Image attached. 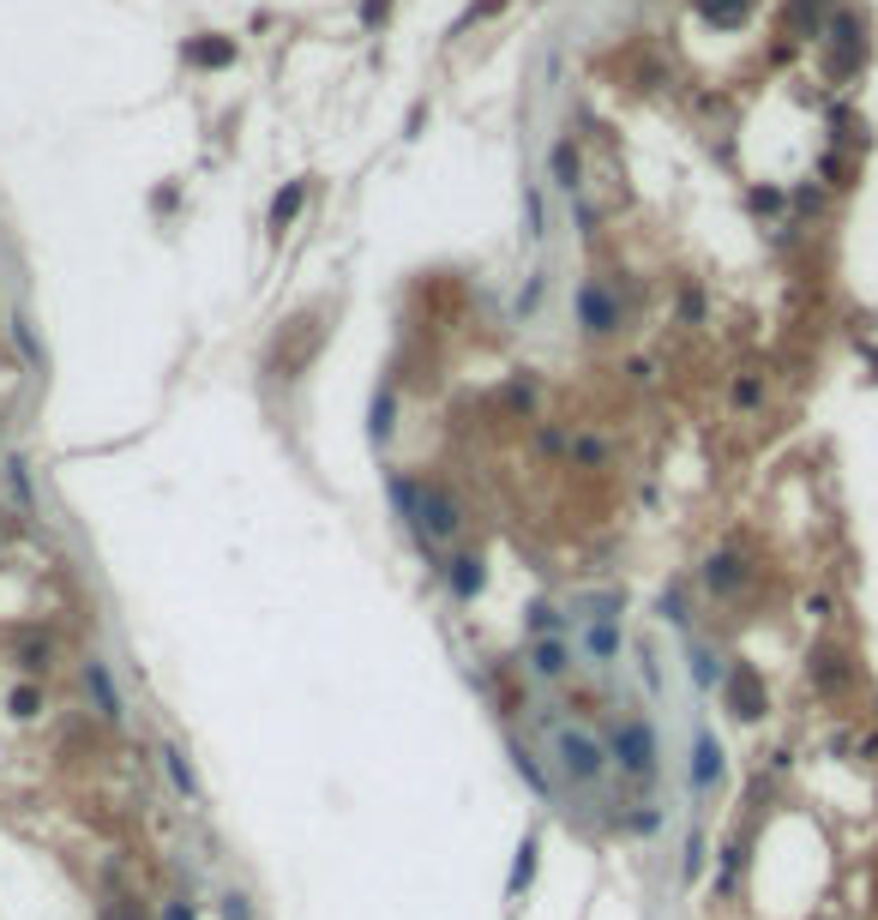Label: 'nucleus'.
Segmentation results:
<instances>
[{
  "label": "nucleus",
  "instance_id": "17",
  "mask_svg": "<svg viewBox=\"0 0 878 920\" xmlns=\"http://www.w3.org/2000/svg\"><path fill=\"white\" fill-rule=\"evenodd\" d=\"M548 169H554V187H560V193H578V187H584V163H578V144H572V139L554 144Z\"/></svg>",
  "mask_w": 878,
  "mask_h": 920
},
{
  "label": "nucleus",
  "instance_id": "26",
  "mask_svg": "<svg viewBox=\"0 0 878 920\" xmlns=\"http://www.w3.org/2000/svg\"><path fill=\"white\" fill-rule=\"evenodd\" d=\"M7 710L18 716V722H30V716H42V686H13V698H7Z\"/></svg>",
  "mask_w": 878,
  "mask_h": 920
},
{
  "label": "nucleus",
  "instance_id": "1",
  "mask_svg": "<svg viewBox=\"0 0 878 920\" xmlns=\"http://www.w3.org/2000/svg\"><path fill=\"white\" fill-rule=\"evenodd\" d=\"M607 758L620 765V777H632V782H656V770H662L656 728H650L644 716H620V722L607 728Z\"/></svg>",
  "mask_w": 878,
  "mask_h": 920
},
{
  "label": "nucleus",
  "instance_id": "35",
  "mask_svg": "<svg viewBox=\"0 0 878 920\" xmlns=\"http://www.w3.org/2000/svg\"><path fill=\"white\" fill-rule=\"evenodd\" d=\"M163 920H199V908L187 903V896H168V903H163Z\"/></svg>",
  "mask_w": 878,
  "mask_h": 920
},
{
  "label": "nucleus",
  "instance_id": "2",
  "mask_svg": "<svg viewBox=\"0 0 878 920\" xmlns=\"http://www.w3.org/2000/svg\"><path fill=\"white\" fill-rule=\"evenodd\" d=\"M554 765H560V777H572L578 789H590V782H602L607 777V746L590 734V728H560L554 734Z\"/></svg>",
  "mask_w": 878,
  "mask_h": 920
},
{
  "label": "nucleus",
  "instance_id": "7",
  "mask_svg": "<svg viewBox=\"0 0 878 920\" xmlns=\"http://www.w3.org/2000/svg\"><path fill=\"white\" fill-rule=\"evenodd\" d=\"M578 319H584L590 338H614V331H620V301L607 295L602 283H584L578 289Z\"/></svg>",
  "mask_w": 878,
  "mask_h": 920
},
{
  "label": "nucleus",
  "instance_id": "34",
  "mask_svg": "<svg viewBox=\"0 0 878 920\" xmlns=\"http://www.w3.org/2000/svg\"><path fill=\"white\" fill-rule=\"evenodd\" d=\"M223 920H253V908H247V896H241V891H229V896H223Z\"/></svg>",
  "mask_w": 878,
  "mask_h": 920
},
{
  "label": "nucleus",
  "instance_id": "15",
  "mask_svg": "<svg viewBox=\"0 0 878 920\" xmlns=\"http://www.w3.org/2000/svg\"><path fill=\"white\" fill-rule=\"evenodd\" d=\"M536 855H542V836H524V843H517V855H512V872H505V896H524V891H530Z\"/></svg>",
  "mask_w": 878,
  "mask_h": 920
},
{
  "label": "nucleus",
  "instance_id": "5",
  "mask_svg": "<svg viewBox=\"0 0 878 920\" xmlns=\"http://www.w3.org/2000/svg\"><path fill=\"white\" fill-rule=\"evenodd\" d=\"M723 777H728L723 740H716L711 728H698V734H692V794H698V801H704V794H716V789H723Z\"/></svg>",
  "mask_w": 878,
  "mask_h": 920
},
{
  "label": "nucleus",
  "instance_id": "8",
  "mask_svg": "<svg viewBox=\"0 0 878 920\" xmlns=\"http://www.w3.org/2000/svg\"><path fill=\"white\" fill-rule=\"evenodd\" d=\"M572 668H578L572 638H536V644H530V675L536 680H566Z\"/></svg>",
  "mask_w": 878,
  "mask_h": 920
},
{
  "label": "nucleus",
  "instance_id": "16",
  "mask_svg": "<svg viewBox=\"0 0 878 920\" xmlns=\"http://www.w3.org/2000/svg\"><path fill=\"white\" fill-rule=\"evenodd\" d=\"M686 661H692L698 692H723V675H728V668L716 661V650H711V644H698V638H692V644H686Z\"/></svg>",
  "mask_w": 878,
  "mask_h": 920
},
{
  "label": "nucleus",
  "instance_id": "27",
  "mask_svg": "<svg viewBox=\"0 0 878 920\" xmlns=\"http://www.w3.org/2000/svg\"><path fill=\"white\" fill-rule=\"evenodd\" d=\"M97 920H151V915H145L139 896H109V903L97 908Z\"/></svg>",
  "mask_w": 878,
  "mask_h": 920
},
{
  "label": "nucleus",
  "instance_id": "11",
  "mask_svg": "<svg viewBox=\"0 0 878 920\" xmlns=\"http://www.w3.org/2000/svg\"><path fill=\"white\" fill-rule=\"evenodd\" d=\"M620 650H626V632L614 620H590V626H584V656H590L595 668H614Z\"/></svg>",
  "mask_w": 878,
  "mask_h": 920
},
{
  "label": "nucleus",
  "instance_id": "9",
  "mask_svg": "<svg viewBox=\"0 0 878 920\" xmlns=\"http://www.w3.org/2000/svg\"><path fill=\"white\" fill-rule=\"evenodd\" d=\"M156 758H163V777H168V789L181 794L187 806H199V801H205V789H199V777H193V758H187V752L175 746V740H163V752H156Z\"/></svg>",
  "mask_w": 878,
  "mask_h": 920
},
{
  "label": "nucleus",
  "instance_id": "3",
  "mask_svg": "<svg viewBox=\"0 0 878 920\" xmlns=\"http://www.w3.org/2000/svg\"><path fill=\"white\" fill-rule=\"evenodd\" d=\"M723 704L735 722H764L770 716V686H764V675L752 668V661H728V675H723Z\"/></svg>",
  "mask_w": 878,
  "mask_h": 920
},
{
  "label": "nucleus",
  "instance_id": "28",
  "mask_svg": "<svg viewBox=\"0 0 878 920\" xmlns=\"http://www.w3.org/2000/svg\"><path fill=\"white\" fill-rule=\"evenodd\" d=\"M13 338H18V350L30 355V367H49V355H42V343H37V331H30L25 313H13Z\"/></svg>",
  "mask_w": 878,
  "mask_h": 920
},
{
  "label": "nucleus",
  "instance_id": "23",
  "mask_svg": "<svg viewBox=\"0 0 878 920\" xmlns=\"http://www.w3.org/2000/svg\"><path fill=\"white\" fill-rule=\"evenodd\" d=\"M747 7H752V0H698V13L711 18V25H740Z\"/></svg>",
  "mask_w": 878,
  "mask_h": 920
},
{
  "label": "nucleus",
  "instance_id": "30",
  "mask_svg": "<svg viewBox=\"0 0 878 920\" xmlns=\"http://www.w3.org/2000/svg\"><path fill=\"white\" fill-rule=\"evenodd\" d=\"M656 614H662V620H674V626H686V596H680V583H668V590L656 596Z\"/></svg>",
  "mask_w": 878,
  "mask_h": 920
},
{
  "label": "nucleus",
  "instance_id": "20",
  "mask_svg": "<svg viewBox=\"0 0 878 920\" xmlns=\"http://www.w3.org/2000/svg\"><path fill=\"white\" fill-rule=\"evenodd\" d=\"M301 199H308V187H301V181H289V187H284V193H277V199H272V229H277V235H284V229H289V223H296Z\"/></svg>",
  "mask_w": 878,
  "mask_h": 920
},
{
  "label": "nucleus",
  "instance_id": "14",
  "mask_svg": "<svg viewBox=\"0 0 878 920\" xmlns=\"http://www.w3.org/2000/svg\"><path fill=\"white\" fill-rule=\"evenodd\" d=\"M830 37H837V54H830V66H837V73H854V66H861V54H866V42H861V18H854V13H842L837 25H830Z\"/></svg>",
  "mask_w": 878,
  "mask_h": 920
},
{
  "label": "nucleus",
  "instance_id": "36",
  "mask_svg": "<svg viewBox=\"0 0 878 920\" xmlns=\"http://www.w3.org/2000/svg\"><path fill=\"white\" fill-rule=\"evenodd\" d=\"M391 13V0H362V25H379Z\"/></svg>",
  "mask_w": 878,
  "mask_h": 920
},
{
  "label": "nucleus",
  "instance_id": "19",
  "mask_svg": "<svg viewBox=\"0 0 878 920\" xmlns=\"http://www.w3.org/2000/svg\"><path fill=\"white\" fill-rule=\"evenodd\" d=\"M704 867H711V843H704V830H686V855H680V879L692 884V879H704Z\"/></svg>",
  "mask_w": 878,
  "mask_h": 920
},
{
  "label": "nucleus",
  "instance_id": "29",
  "mask_svg": "<svg viewBox=\"0 0 878 920\" xmlns=\"http://www.w3.org/2000/svg\"><path fill=\"white\" fill-rule=\"evenodd\" d=\"M524 223H530V229H524L530 241L548 235V211H542V193H536V187H524Z\"/></svg>",
  "mask_w": 878,
  "mask_h": 920
},
{
  "label": "nucleus",
  "instance_id": "32",
  "mask_svg": "<svg viewBox=\"0 0 878 920\" xmlns=\"http://www.w3.org/2000/svg\"><path fill=\"white\" fill-rule=\"evenodd\" d=\"M638 668H644V686H650V692H662V668H656V650H650V644L638 650Z\"/></svg>",
  "mask_w": 878,
  "mask_h": 920
},
{
  "label": "nucleus",
  "instance_id": "31",
  "mask_svg": "<svg viewBox=\"0 0 878 920\" xmlns=\"http://www.w3.org/2000/svg\"><path fill=\"white\" fill-rule=\"evenodd\" d=\"M818 13H825V0H794V30H818Z\"/></svg>",
  "mask_w": 878,
  "mask_h": 920
},
{
  "label": "nucleus",
  "instance_id": "22",
  "mask_svg": "<svg viewBox=\"0 0 878 920\" xmlns=\"http://www.w3.org/2000/svg\"><path fill=\"white\" fill-rule=\"evenodd\" d=\"M391 415H398V398L386 391H374V409H367V428H374V440H391Z\"/></svg>",
  "mask_w": 878,
  "mask_h": 920
},
{
  "label": "nucleus",
  "instance_id": "33",
  "mask_svg": "<svg viewBox=\"0 0 878 920\" xmlns=\"http://www.w3.org/2000/svg\"><path fill=\"white\" fill-rule=\"evenodd\" d=\"M626 824H632L638 836H656V830H662V812H656V806H644V812H632Z\"/></svg>",
  "mask_w": 878,
  "mask_h": 920
},
{
  "label": "nucleus",
  "instance_id": "37",
  "mask_svg": "<svg viewBox=\"0 0 878 920\" xmlns=\"http://www.w3.org/2000/svg\"><path fill=\"white\" fill-rule=\"evenodd\" d=\"M735 403H758V379H740V386H735Z\"/></svg>",
  "mask_w": 878,
  "mask_h": 920
},
{
  "label": "nucleus",
  "instance_id": "6",
  "mask_svg": "<svg viewBox=\"0 0 878 920\" xmlns=\"http://www.w3.org/2000/svg\"><path fill=\"white\" fill-rule=\"evenodd\" d=\"M85 692H91V704H97V716H103L109 728L127 716V704H121V686H115V668H109L103 656H85Z\"/></svg>",
  "mask_w": 878,
  "mask_h": 920
},
{
  "label": "nucleus",
  "instance_id": "25",
  "mask_svg": "<svg viewBox=\"0 0 878 920\" xmlns=\"http://www.w3.org/2000/svg\"><path fill=\"white\" fill-rule=\"evenodd\" d=\"M7 488H13V500L25 512H37V493H30V469L18 464V457H7Z\"/></svg>",
  "mask_w": 878,
  "mask_h": 920
},
{
  "label": "nucleus",
  "instance_id": "4",
  "mask_svg": "<svg viewBox=\"0 0 878 920\" xmlns=\"http://www.w3.org/2000/svg\"><path fill=\"white\" fill-rule=\"evenodd\" d=\"M698 583L711 590L716 602H728V596H740L752 583V566H747V554H735V547H723V554H711L704 566H698Z\"/></svg>",
  "mask_w": 878,
  "mask_h": 920
},
{
  "label": "nucleus",
  "instance_id": "24",
  "mask_svg": "<svg viewBox=\"0 0 878 920\" xmlns=\"http://www.w3.org/2000/svg\"><path fill=\"white\" fill-rule=\"evenodd\" d=\"M524 620H530L536 638H566V632H560V608H554V602H530V614H524Z\"/></svg>",
  "mask_w": 878,
  "mask_h": 920
},
{
  "label": "nucleus",
  "instance_id": "18",
  "mask_svg": "<svg viewBox=\"0 0 878 920\" xmlns=\"http://www.w3.org/2000/svg\"><path fill=\"white\" fill-rule=\"evenodd\" d=\"M13 661H18V675L37 680V675H49V668H54V644H49V638H25V644L13 650Z\"/></svg>",
  "mask_w": 878,
  "mask_h": 920
},
{
  "label": "nucleus",
  "instance_id": "12",
  "mask_svg": "<svg viewBox=\"0 0 878 920\" xmlns=\"http://www.w3.org/2000/svg\"><path fill=\"white\" fill-rule=\"evenodd\" d=\"M849 680H854V661L842 656V650H818V656H813V686L825 692V698H842Z\"/></svg>",
  "mask_w": 878,
  "mask_h": 920
},
{
  "label": "nucleus",
  "instance_id": "13",
  "mask_svg": "<svg viewBox=\"0 0 878 920\" xmlns=\"http://www.w3.org/2000/svg\"><path fill=\"white\" fill-rule=\"evenodd\" d=\"M505 752H512V770L524 777V789L536 794V801H554V782H548V770H542V758H536L524 740H505Z\"/></svg>",
  "mask_w": 878,
  "mask_h": 920
},
{
  "label": "nucleus",
  "instance_id": "10",
  "mask_svg": "<svg viewBox=\"0 0 878 920\" xmlns=\"http://www.w3.org/2000/svg\"><path fill=\"white\" fill-rule=\"evenodd\" d=\"M446 583H452V596H457V602H476L481 590H488V559H481V554L446 559Z\"/></svg>",
  "mask_w": 878,
  "mask_h": 920
},
{
  "label": "nucleus",
  "instance_id": "21",
  "mask_svg": "<svg viewBox=\"0 0 878 920\" xmlns=\"http://www.w3.org/2000/svg\"><path fill=\"white\" fill-rule=\"evenodd\" d=\"M187 61H193V66H223V61H235V42H229V37L187 42Z\"/></svg>",
  "mask_w": 878,
  "mask_h": 920
}]
</instances>
